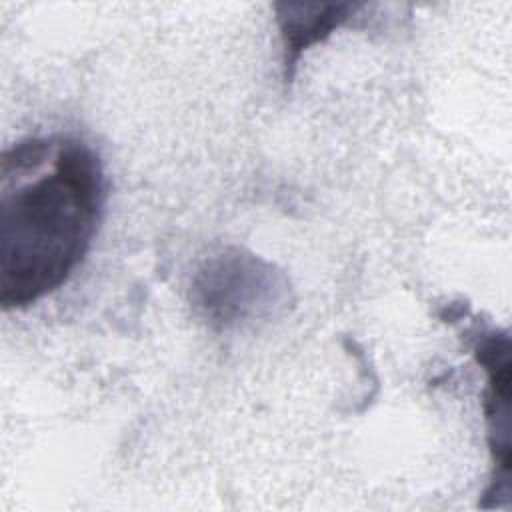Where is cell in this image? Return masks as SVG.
Segmentation results:
<instances>
[{
	"label": "cell",
	"instance_id": "cell-1",
	"mask_svg": "<svg viewBox=\"0 0 512 512\" xmlns=\"http://www.w3.org/2000/svg\"><path fill=\"white\" fill-rule=\"evenodd\" d=\"M98 154L76 136H32L0 158V306L22 310L58 290L102 220Z\"/></svg>",
	"mask_w": 512,
	"mask_h": 512
},
{
	"label": "cell",
	"instance_id": "cell-2",
	"mask_svg": "<svg viewBox=\"0 0 512 512\" xmlns=\"http://www.w3.org/2000/svg\"><path fill=\"white\" fill-rule=\"evenodd\" d=\"M282 288L278 272L268 262L232 248L200 266L192 282V300L212 326L228 328L256 318L278 300Z\"/></svg>",
	"mask_w": 512,
	"mask_h": 512
},
{
	"label": "cell",
	"instance_id": "cell-3",
	"mask_svg": "<svg viewBox=\"0 0 512 512\" xmlns=\"http://www.w3.org/2000/svg\"><path fill=\"white\" fill-rule=\"evenodd\" d=\"M474 356L488 376L484 414L494 478L484 496L492 498L488 506H502L510 494V342L506 332L480 330L474 342Z\"/></svg>",
	"mask_w": 512,
	"mask_h": 512
},
{
	"label": "cell",
	"instance_id": "cell-4",
	"mask_svg": "<svg viewBox=\"0 0 512 512\" xmlns=\"http://www.w3.org/2000/svg\"><path fill=\"white\" fill-rule=\"evenodd\" d=\"M364 4L354 2H278L274 4L284 50V80L290 82L302 52L328 38L346 24Z\"/></svg>",
	"mask_w": 512,
	"mask_h": 512
}]
</instances>
